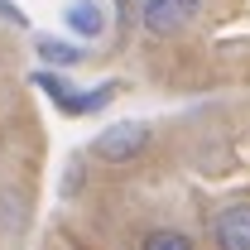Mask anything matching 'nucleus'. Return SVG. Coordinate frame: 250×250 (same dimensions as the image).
<instances>
[{"instance_id":"nucleus-1","label":"nucleus","mask_w":250,"mask_h":250,"mask_svg":"<svg viewBox=\"0 0 250 250\" xmlns=\"http://www.w3.org/2000/svg\"><path fill=\"white\" fill-rule=\"evenodd\" d=\"M149 140H154L149 121H116L92 140V159H101V164H130V159H140L149 149Z\"/></svg>"},{"instance_id":"nucleus-2","label":"nucleus","mask_w":250,"mask_h":250,"mask_svg":"<svg viewBox=\"0 0 250 250\" xmlns=\"http://www.w3.org/2000/svg\"><path fill=\"white\" fill-rule=\"evenodd\" d=\"M197 10H202V0H145L140 20H145V29L154 39H168V34L188 29L197 20Z\"/></svg>"},{"instance_id":"nucleus-3","label":"nucleus","mask_w":250,"mask_h":250,"mask_svg":"<svg viewBox=\"0 0 250 250\" xmlns=\"http://www.w3.org/2000/svg\"><path fill=\"white\" fill-rule=\"evenodd\" d=\"M217 250H250V202H231L212 217Z\"/></svg>"},{"instance_id":"nucleus-4","label":"nucleus","mask_w":250,"mask_h":250,"mask_svg":"<svg viewBox=\"0 0 250 250\" xmlns=\"http://www.w3.org/2000/svg\"><path fill=\"white\" fill-rule=\"evenodd\" d=\"M62 20H67V29L82 34V39H101L106 34V5L101 0H72Z\"/></svg>"},{"instance_id":"nucleus-5","label":"nucleus","mask_w":250,"mask_h":250,"mask_svg":"<svg viewBox=\"0 0 250 250\" xmlns=\"http://www.w3.org/2000/svg\"><path fill=\"white\" fill-rule=\"evenodd\" d=\"M111 101H116V87L106 82V87H96V92H67L58 101V111L62 116H96V111H106Z\"/></svg>"},{"instance_id":"nucleus-6","label":"nucleus","mask_w":250,"mask_h":250,"mask_svg":"<svg viewBox=\"0 0 250 250\" xmlns=\"http://www.w3.org/2000/svg\"><path fill=\"white\" fill-rule=\"evenodd\" d=\"M140 250H197V241L188 231H173V226H154V231H145Z\"/></svg>"},{"instance_id":"nucleus-7","label":"nucleus","mask_w":250,"mask_h":250,"mask_svg":"<svg viewBox=\"0 0 250 250\" xmlns=\"http://www.w3.org/2000/svg\"><path fill=\"white\" fill-rule=\"evenodd\" d=\"M39 58L53 62V67H72V62L82 58V48H72V43H58V39H39Z\"/></svg>"},{"instance_id":"nucleus-8","label":"nucleus","mask_w":250,"mask_h":250,"mask_svg":"<svg viewBox=\"0 0 250 250\" xmlns=\"http://www.w3.org/2000/svg\"><path fill=\"white\" fill-rule=\"evenodd\" d=\"M0 20H10V24H24V15H20L15 5H5V0H0Z\"/></svg>"}]
</instances>
